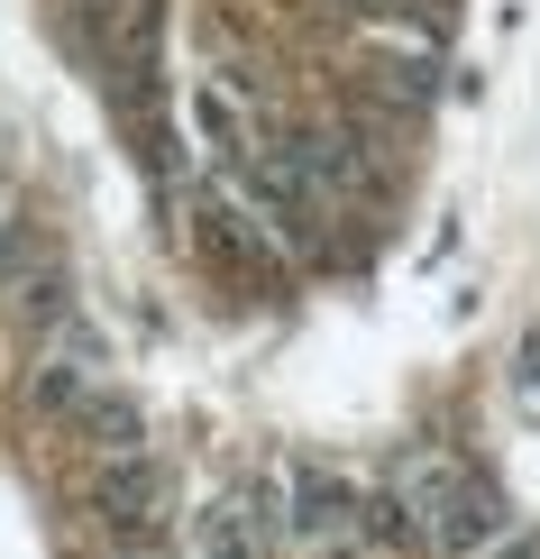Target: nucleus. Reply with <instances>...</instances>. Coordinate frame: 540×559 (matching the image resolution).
Returning <instances> with one entry per match:
<instances>
[{"instance_id":"nucleus-1","label":"nucleus","mask_w":540,"mask_h":559,"mask_svg":"<svg viewBox=\"0 0 540 559\" xmlns=\"http://www.w3.org/2000/svg\"><path fill=\"white\" fill-rule=\"evenodd\" d=\"M92 514H101L110 542H129V550H147L156 532H166V468H156L147 450H129V459H110L101 477H92Z\"/></svg>"},{"instance_id":"nucleus-2","label":"nucleus","mask_w":540,"mask_h":559,"mask_svg":"<svg viewBox=\"0 0 540 559\" xmlns=\"http://www.w3.org/2000/svg\"><path fill=\"white\" fill-rule=\"evenodd\" d=\"M275 486H239L202 514V559H266L275 550Z\"/></svg>"},{"instance_id":"nucleus-3","label":"nucleus","mask_w":540,"mask_h":559,"mask_svg":"<svg viewBox=\"0 0 540 559\" xmlns=\"http://www.w3.org/2000/svg\"><path fill=\"white\" fill-rule=\"evenodd\" d=\"M431 532H440L449 550H495V542H504V496H495V486H477V477H440Z\"/></svg>"},{"instance_id":"nucleus-4","label":"nucleus","mask_w":540,"mask_h":559,"mask_svg":"<svg viewBox=\"0 0 540 559\" xmlns=\"http://www.w3.org/2000/svg\"><path fill=\"white\" fill-rule=\"evenodd\" d=\"M358 514H367V504H358V486H348V477H331V468H302L293 477V514L285 523L302 532V542H339Z\"/></svg>"},{"instance_id":"nucleus-5","label":"nucleus","mask_w":540,"mask_h":559,"mask_svg":"<svg viewBox=\"0 0 540 559\" xmlns=\"http://www.w3.org/2000/svg\"><path fill=\"white\" fill-rule=\"evenodd\" d=\"M74 423L92 431V450H101V459H129L137 450V404H120V394H92Z\"/></svg>"},{"instance_id":"nucleus-6","label":"nucleus","mask_w":540,"mask_h":559,"mask_svg":"<svg viewBox=\"0 0 540 559\" xmlns=\"http://www.w3.org/2000/svg\"><path fill=\"white\" fill-rule=\"evenodd\" d=\"M367 542H412V504L404 496H375L367 504Z\"/></svg>"},{"instance_id":"nucleus-7","label":"nucleus","mask_w":540,"mask_h":559,"mask_svg":"<svg viewBox=\"0 0 540 559\" xmlns=\"http://www.w3.org/2000/svg\"><path fill=\"white\" fill-rule=\"evenodd\" d=\"M485 559H540V532H504V542L485 550Z\"/></svg>"}]
</instances>
